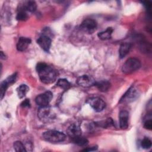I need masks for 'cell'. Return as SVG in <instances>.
Masks as SVG:
<instances>
[{"label": "cell", "mask_w": 152, "mask_h": 152, "mask_svg": "<svg viewBox=\"0 0 152 152\" xmlns=\"http://www.w3.org/2000/svg\"><path fill=\"white\" fill-rule=\"evenodd\" d=\"M36 71L40 81L45 84L53 83L57 77V72L45 63L40 62L36 65Z\"/></svg>", "instance_id": "1"}, {"label": "cell", "mask_w": 152, "mask_h": 152, "mask_svg": "<svg viewBox=\"0 0 152 152\" xmlns=\"http://www.w3.org/2000/svg\"><path fill=\"white\" fill-rule=\"evenodd\" d=\"M42 137L46 141L52 143H58L65 141L66 135L62 132L55 130L47 131L43 133Z\"/></svg>", "instance_id": "2"}, {"label": "cell", "mask_w": 152, "mask_h": 152, "mask_svg": "<svg viewBox=\"0 0 152 152\" xmlns=\"http://www.w3.org/2000/svg\"><path fill=\"white\" fill-rule=\"evenodd\" d=\"M140 67V61L135 58H131L127 59L123 64L122 71L125 74H131L139 69Z\"/></svg>", "instance_id": "3"}, {"label": "cell", "mask_w": 152, "mask_h": 152, "mask_svg": "<svg viewBox=\"0 0 152 152\" xmlns=\"http://www.w3.org/2000/svg\"><path fill=\"white\" fill-rule=\"evenodd\" d=\"M52 97V93L50 91H47L38 95L35 99V102L36 104L40 107L47 106L50 102Z\"/></svg>", "instance_id": "4"}, {"label": "cell", "mask_w": 152, "mask_h": 152, "mask_svg": "<svg viewBox=\"0 0 152 152\" xmlns=\"http://www.w3.org/2000/svg\"><path fill=\"white\" fill-rule=\"evenodd\" d=\"M87 103L96 112H101L106 107V103L104 101L98 97H94L88 99L87 100Z\"/></svg>", "instance_id": "5"}, {"label": "cell", "mask_w": 152, "mask_h": 152, "mask_svg": "<svg viewBox=\"0 0 152 152\" xmlns=\"http://www.w3.org/2000/svg\"><path fill=\"white\" fill-rule=\"evenodd\" d=\"M38 116L42 121H48L55 117V113L50 107H40L38 111Z\"/></svg>", "instance_id": "6"}, {"label": "cell", "mask_w": 152, "mask_h": 152, "mask_svg": "<svg viewBox=\"0 0 152 152\" xmlns=\"http://www.w3.org/2000/svg\"><path fill=\"white\" fill-rule=\"evenodd\" d=\"M97 27L96 21L92 18H87L83 21L80 25V28L84 32L92 33Z\"/></svg>", "instance_id": "7"}, {"label": "cell", "mask_w": 152, "mask_h": 152, "mask_svg": "<svg viewBox=\"0 0 152 152\" xmlns=\"http://www.w3.org/2000/svg\"><path fill=\"white\" fill-rule=\"evenodd\" d=\"M138 97L137 90L133 87H130L121 99L120 103H129L135 100Z\"/></svg>", "instance_id": "8"}, {"label": "cell", "mask_w": 152, "mask_h": 152, "mask_svg": "<svg viewBox=\"0 0 152 152\" xmlns=\"http://www.w3.org/2000/svg\"><path fill=\"white\" fill-rule=\"evenodd\" d=\"M51 39L49 37L46 35L40 36L37 40V44L45 51L48 52L51 46Z\"/></svg>", "instance_id": "9"}, {"label": "cell", "mask_w": 152, "mask_h": 152, "mask_svg": "<svg viewBox=\"0 0 152 152\" xmlns=\"http://www.w3.org/2000/svg\"><path fill=\"white\" fill-rule=\"evenodd\" d=\"M77 84L80 86L84 87H88L92 86H94L96 81L91 76L83 75L80 76L77 79Z\"/></svg>", "instance_id": "10"}, {"label": "cell", "mask_w": 152, "mask_h": 152, "mask_svg": "<svg viewBox=\"0 0 152 152\" xmlns=\"http://www.w3.org/2000/svg\"><path fill=\"white\" fill-rule=\"evenodd\" d=\"M119 126L122 129H126L128 126L129 113L126 110H121L119 115Z\"/></svg>", "instance_id": "11"}, {"label": "cell", "mask_w": 152, "mask_h": 152, "mask_svg": "<svg viewBox=\"0 0 152 152\" xmlns=\"http://www.w3.org/2000/svg\"><path fill=\"white\" fill-rule=\"evenodd\" d=\"M66 132L68 135L71 138L81 135V132H82L80 126L77 124H71L67 128Z\"/></svg>", "instance_id": "12"}, {"label": "cell", "mask_w": 152, "mask_h": 152, "mask_svg": "<svg viewBox=\"0 0 152 152\" xmlns=\"http://www.w3.org/2000/svg\"><path fill=\"white\" fill-rule=\"evenodd\" d=\"M30 39L24 37H21L19 38L17 42V49L19 51H24L27 48L28 46L30 44Z\"/></svg>", "instance_id": "13"}, {"label": "cell", "mask_w": 152, "mask_h": 152, "mask_svg": "<svg viewBox=\"0 0 152 152\" xmlns=\"http://www.w3.org/2000/svg\"><path fill=\"white\" fill-rule=\"evenodd\" d=\"M19 8L24 10L27 12H33L36 10L37 5L34 1H29L24 2L22 5L19 6Z\"/></svg>", "instance_id": "14"}, {"label": "cell", "mask_w": 152, "mask_h": 152, "mask_svg": "<svg viewBox=\"0 0 152 152\" xmlns=\"http://www.w3.org/2000/svg\"><path fill=\"white\" fill-rule=\"evenodd\" d=\"M94 86L100 91L106 92L110 87V83L107 80H100L99 81H96Z\"/></svg>", "instance_id": "15"}, {"label": "cell", "mask_w": 152, "mask_h": 152, "mask_svg": "<svg viewBox=\"0 0 152 152\" xmlns=\"http://www.w3.org/2000/svg\"><path fill=\"white\" fill-rule=\"evenodd\" d=\"M131 48V44L127 42L122 43L119 49V55L121 59L124 58L129 52Z\"/></svg>", "instance_id": "16"}, {"label": "cell", "mask_w": 152, "mask_h": 152, "mask_svg": "<svg viewBox=\"0 0 152 152\" xmlns=\"http://www.w3.org/2000/svg\"><path fill=\"white\" fill-rule=\"evenodd\" d=\"M113 31V30L112 27H108L106 29V30H104L103 31L99 32L97 34V36H98L99 38L102 40H108L111 38Z\"/></svg>", "instance_id": "17"}, {"label": "cell", "mask_w": 152, "mask_h": 152, "mask_svg": "<svg viewBox=\"0 0 152 152\" xmlns=\"http://www.w3.org/2000/svg\"><path fill=\"white\" fill-rule=\"evenodd\" d=\"M71 140H72V141L79 145V146H84V145H86L88 144V141L87 138H86L85 137H82L81 135H79V136H77V137H72L71 138Z\"/></svg>", "instance_id": "18"}, {"label": "cell", "mask_w": 152, "mask_h": 152, "mask_svg": "<svg viewBox=\"0 0 152 152\" xmlns=\"http://www.w3.org/2000/svg\"><path fill=\"white\" fill-rule=\"evenodd\" d=\"M29 91V87L26 84H21L17 88V92L20 99L23 98Z\"/></svg>", "instance_id": "19"}, {"label": "cell", "mask_w": 152, "mask_h": 152, "mask_svg": "<svg viewBox=\"0 0 152 152\" xmlns=\"http://www.w3.org/2000/svg\"><path fill=\"white\" fill-rule=\"evenodd\" d=\"M94 124L97 126H100V127H102V128H104L114 126V122L112 118H107L105 121H99Z\"/></svg>", "instance_id": "20"}, {"label": "cell", "mask_w": 152, "mask_h": 152, "mask_svg": "<svg viewBox=\"0 0 152 152\" xmlns=\"http://www.w3.org/2000/svg\"><path fill=\"white\" fill-rule=\"evenodd\" d=\"M56 86L64 90H65L69 89L71 87L70 83L67 80L64 79V78L59 79L57 81Z\"/></svg>", "instance_id": "21"}, {"label": "cell", "mask_w": 152, "mask_h": 152, "mask_svg": "<svg viewBox=\"0 0 152 152\" xmlns=\"http://www.w3.org/2000/svg\"><path fill=\"white\" fill-rule=\"evenodd\" d=\"M28 15L27 12H26V11H24V10L20 8L18 9V12L16 16V18L18 20L25 21L28 18Z\"/></svg>", "instance_id": "22"}, {"label": "cell", "mask_w": 152, "mask_h": 152, "mask_svg": "<svg viewBox=\"0 0 152 152\" xmlns=\"http://www.w3.org/2000/svg\"><path fill=\"white\" fill-rule=\"evenodd\" d=\"M14 146V148L15 149V150L17 152H24V151H26V146L24 145V144L20 141H16L14 142L13 144Z\"/></svg>", "instance_id": "23"}, {"label": "cell", "mask_w": 152, "mask_h": 152, "mask_svg": "<svg viewBox=\"0 0 152 152\" xmlns=\"http://www.w3.org/2000/svg\"><path fill=\"white\" fill-rule=\"evenodd\" d=\"M10 85L8 84V83H7V81L6 80H4L3 81L1 82V87H0V96H1V99H2L7 89L8 88V86Z\"/></svg>", "instance_id": "24"}, {"label": "cell", "mask_w": 152, "mask_h": 152, "mask_svg": "<svg viewBox=\"0 0 152 152\" xmlns=\"http://www.w3.org/2000/svg\"><path fill=\"white\" fill-rule=\"evenodd\" d=\"M141 145L143 148L148 149L151 147V141L147 137H145L141 141Z\"/></svg>", "instance_id": "25"}, {"label": "cell", "mask_w": 152, "mask_h": 152, "mask_svg": "<svg viewBox=\"0 0 152 152\" xmlns=\"http://www.w3.org/2000/svg\"><path fill=\"white\" fill-rule=\"evenodd\" d=\"M16 78H17V73H14L11 75L10 76H9L5 80L7 81L9 85H11L15 82Z\"/></svg>", "instance_id": "26"}, {"label": "cell", "mask_w": 152, "mask_h": 152, "mask_svg": "<svg viewBox=\"0 0 152 152\" xmlns=\"http://www.w3.org/2000/svg\"><path fill=\"white\" fill-rule=\"evenodd\" d=\"M144 127L148 130H151L152 128V121L151 118L149 119H147L145 121L144 123Z\"/></svg>", "instance_id": "27"}, {"label": "cell", "mask_w": 152, "mask_h": 152, "mask_svg": "<svg viewBox=\"0 0 152 152\" xmlns=\"http://www.w3.org/2000/svg\"><path fill=\"white\" fill-rule=\"evenodd\" d=\"M21 106L25 107H30V100L29 99H26L24 100L21 103Z\"/></svg>", "instance_id": "28"}, {"label": "cell", "mask_w": 152, "mask_h": 152, "mask_svg": "<svg viewBox=\"0 0 152 152\" xmlns=\"http://www.w3.org/2000/svg\"><path fill=\"white\" fill-rule=\"evenodd\" d=\"M142 3L144 5V6L146 7L147 10H148L150 12V9L151 7V3L150 1H143Z\"/></svg>", "instance_id": "29"}, {"label": "cell", "mask_w": 152, "mask_h": 152, "mask_svg": "<svg viewBox=\"0 0 152 152\" xmlns=\"http://www.w3.org/2000/svg\"><path fill=\"white\" fill-rule=\"evenodd\" d=\"M97 149V146H94V147H88V148H86L84 150H83L82 151H95Z\"/></svg>", "instance_id": "30"}, {"label": "cell", "mask_w": 152, "mask_h": 152, "mask_svg": "<svg viewBox=\"0 0 152 152\" xmlns=\"http://www.w3.org/2000/svg\"><path fill=\"white\" fill-rule=\"evenodd\" d=\"M1 59H5V54H4L3 52H1Z\"/></svg>", "instance_id": "31"}]
</instances>
